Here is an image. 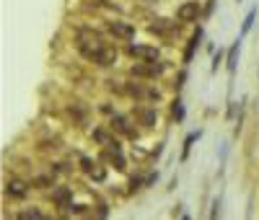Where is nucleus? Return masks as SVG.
<instances>
[{"instance_id":"obj_5","label":"nucleus","mask_w":259,"mask_h":220,"mask_svg":"<svg viewBox=\"0 0 259 220\" xmlns=\"http://www.w3.org/2000/svg\"><path fill=\"white\" fill-rule=\"evenodd\" d=\"M109 31L117 36V39H132L135 36V26H130V24H125V21H112L109 24Z\"/></svg>"},{"instance_id":"obj_17","label":"nucleus","mask_w":259,"mask_h":220,"mask_svg":"<svg viewBox=\"0 0 259 220\" xmlns=\"http://www.w3.org/2000/svg\"><path fill=\"white\" fill-rule=\"evenodd\" d=\"M18 218H26V220H29V218H34V220H39V218H44V215H42L39 210H26V212H21Z\"/></svg>"},{"instance_id":"obj_8","label":"nucleus","mask_w":259,"mask_h":220,"mask_svg":"<svg viewBox=\"0 0 259 220\" xmlns=\"http://www.w3.org/2000/svg\"><path fill=\"white\" fill-rule=\"evenodd\" d=\"M135 117L140 119V125H143V127H153V125H156V119H158L156 109H146V106L135 109Z\"/></svg>"},{"instance_id":"obj_4","label":"nucleus","mask_w":259,"mask_h":220,"mask_svg":"<svg viewBox=\"0 0 259 220\" xmlns=\"http://www.w3.org/2000/svg\"><path fill=\"white\" fill-rule=\"evenodd\" d=\"M177 16H179V21H184V24H189V21H197V16H200V3H197V0H189V3L179 5Z\"/></svg>"},{"instance_id":"obj_6","label":"nucleus","mask_w":259,"mask_h":220,"mask_svg":"<svg viewBox=\"0 0 259 220\" xmlns=\"http://www.w3.org/2000/svg\"><path fill=\"white\" fill-rule=\"evenodd\" d=\"M94 63H96L98 67H109V65H114V63H117V49H114V47H104V49L94 57Z\"/></svg>"},{"instance_id":"obj_15","label":"nucleus","mask_w":259,"mask_h":220,"mask_svg":"<svg viewBox=\"0 0 259 220\" xmlns=\"http://www.w3.org/2000/svg\"><path fill=\"white\" fill-rule=\"evenodd\" d=\"M254 16H257V8H251V11L246 13V18H243V26H241V36H246V34H249L251 24H254Z\"/></svg>"},{"instance_id":"obj_10","label":"nucleus","mask_w":259,"mask_h":220,"mask_svg":"<svg viewBox=\"0 0 259 220\" xmlns=\"http://www.w3.org/2000/svg\"><path fill=\"white\" fill-rule=\"evenodd\" d=\"M55 200H57L60 207H73V194H70V189H67V187L55 189Z\"/></svg>"},{"instance_id":"obj_7","label":"nucleus","mask_w":259,"mask_h":220,"mask_svg":"<svg viewBox=\"0 0 259 220\" xmlns=\"http://www.w3.org/2000/svg\"><path fill=\"white\" fill-rule=\"evenodd\" d=\"M112 130H117V132H122V135H127V138H135V135H138V132L132 130V127H130L127 119H125V117H119V114H114V117H112Z\"/></svg>"},{"instance_id":"obj_2","label":"nucleus","mask_w":259,"mask_h":220,"mask_svg":"<svg viewBox=\"0 0 259 220\" xmlns=\"http://www.w3.org/2000/svg\"><path fill=\"white\" fill-rule=\"evenodd\" d=\"M166 70L163 63H158V60H143L140 65L132 67V75H138V78H158Z\"/></svg>"},{"instance_id":"obj_14","label":"nucleus","mask_w":259,"mask_h":220,"mask_svg":"<svg viewBox=\"0 0 259 220\" xmlns=\"http://www.w3.org/2000/svg\"><path fill=\"white\" fill-rule=\"evenodd\" d=\"M200 138V132H192V135H187V140H184V150H181V161H187L189 158V150H192V142Z\"/></svg>"},{"instance_id":"obj_19","label":"nucleus","mask_w":259,"mask_h":220,"mask_svg":"<svg viewBox=\"0 0 259 220\" xmlns=\"http://www.w3.org/2000/svg\"><path fill=\"white\" fill-rule=\"evenodd\" d=\"M220 60H223V52H218V55H215V63H212V70H218V65H220Z\"/></svg>"},{"instance_id":"obj_1","label":"nucleus","mask_w":259,"mask_h":220,"mask_svg":"<svg viewBox=\"0 0 259 220\" xmlns=\"http://www.w3.org/2000/svg\"><path fill=\"white\" fill-rule=\"evenodd\" d=\"M75 47H78V52H81L83 57L94 60L98 52L106 47V42H104L96 31H86V29H81V31H78V39H75Z\"/></svg>"},{"instance_id":"obj_21","label":"nucleus","mask_w":259,"mask_h":220,"mask_svg":"<svg viewBox=\"0 0 259 220\" xmlns=\"http://www.w3.org/2000/svg\"><path fill=\"white\" fill-rule=\"evenodd\" d=\"M239 3H241V0H239Z\"/></svg>"},{"instance_id":"obj_9","label":"nucleus","mask_w":259,"mask_h":220,"mask_svg":"<svg viewBox=\"0 0 259 220\" xmlns=\"http://www.w3.org/2000/svg\"><path fill=\"white\" fill-rule=\"evenodd\" d=\"M81 163H83V171H86V173H88V176H91V179H96V181H104V179H106V171L101 169V166L91 163V161H88V158H83V161H81Z\"/></svg>"},{"instance_id":"obj_18","label":"nucleus","mask_w":259,"mask_h":220,"mask_svg":"<svg viewBox=\"0 0 259 220\" xmlns=\"http://www.w3.org/2000/svg\"><path fill=\"white\" fill-rule=\"evenodd\" d=\"M184 80H187V73H184V70H181V73H179V78H177V83H174V88H177V91H179L181 86H184Z\"/></svg>"},{"instance_id":"obj_3","label":"nucleus","mask_w":259,"mask_h":220,"mask_svg":"<svg viewBox=\"0 0 259 220\" xmlns=\"http://www.w3.org/2000/svg\"><path fill=\"white\" fill-rule=\"evenodd\" d=\"M130 57H138V60H158V49L148 47V44H130L127 47Z\"/></svg>"},{"instance_id":"obj_12","label":"nucleus","mask_w":259,"mask_h":220,"mask_svg":"<svg viewBox=\"0 0 259 220\" xmlns=\"http://www.w3.org/2000/svg\"><path fill=\"white\" fill-rule=\"evenodd\" d=\"M5 192L11 197H26V187L21 184V181H8V187H5Z\"/></svg>"},{"instance_id":"obj_11","label":"nucleus","mask_w":259,"mask_h":220,"mask_svg":"<svg viewBox=\"0 0 259 220\" xmlns=\"http://www.w3.org/2000/svg\"><path fill=\"white\" fill-rule=\"evenodd\" d=\"M200 39H202V29H197V31L192 34V39H189V44H187V52H184V63H189V60H192L194 49L200 47Z\"/></svg>"},{"instance_id":"obj_20","label":"nucleus","mask_w":259,"mask_h":220,"mask_svg":"<svg viewBox=\"0 0 259 220\" xmlns=\"http://www.w3.org/2000/svg\"><path fill=\"white\" fill-rule=\"evenodd\" d=\"M146 3H156V0H146Z\"/></svg>"},{"instance_id":"obj_16","label":"nucleus","mask_w":259,"mask_h":220,"mask_svg":"<svg viewBox=\"0 0 259 220\" xmlns=\"http://www.w3.org/2000/svg\"><path fill=\"white\" fill-rule=\"evenodd\" d=\"M171 111H174V117H177V122H181V119H184V104H181V98H177V101H174Z\"/></svg>"},{"instance_id":"obj_13","label":"nucleus","mask_w":259,"mask_h":220,"mask_svg":"<svg viewBox=\"0 0 259 220\" xmlns=\"http://www.w3.org/2000/svg\"><path fill=\"white\" fill-rule=\"evenodd\" d=\"M239 39H236V44L231 49H228V73H236V60H239Z\"/></svg>"}]
</instances>
